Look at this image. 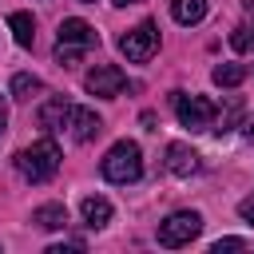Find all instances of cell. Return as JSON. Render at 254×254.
Listing matches in <instances>:
<instances>
[{
    "mask_svg": "<svg viewBox=\"0 0 254 254\" xmlns=\"http://www.w3.org/2000/svg\"><path fill=\"white\" fill-rule=\"evenodd\" d=\"M60 147H56V139L52 135H44V139H36L32 147H24L20 155H16V171L28 179V183H48L56 171H60Z\"/></svg>",
    "mask_w": 254,
    "mask_h": 254,
    "instance_id": "1",
    "label": "cell"
},
{
    "mask_svg": "<svg viewBox=\"0 0 254 254\" xmlns=\"http://www.w3.org/2000/svg\"><path fill=\"white\" fill-rule=\"evenodd\" d=\"M99 171H103V179L107 183H135L139 175H143V151H139V143H131V139H119L107 155H103V163H99Z\"/></svg>",
    "mask_w": 254,
    "mask_h": 254,
    "instance_id": "2",
    "label": "cell"
},
{
    "mask_svg": "<svg viewBox=\"0 0 254 254\" xmlns=\"http://www.w3.org/2000/svg\"><path fill=\"white\" fill-rule=\"evenodd\" d=\"M198 230H202V214H198V210H175V214H167V218L159 222V246L179 250V246H187L190 238H198Z\"/></svg>",
    "mask_w": 254,
    "mask_h": 254,
    "instance_id": "3",
    "label": "cell"
},
{
    "mask_svg": "<svg viewBox=\"0 0 254 254\" xmlns=\"http://www.w3.org/2000/svg\"><path fill=\"white\" fill-rule=\"evenodd\" d=\"M171 103L179 111V123L187 131H210L214 123V103L206 95H183V91H171Z\"/></svg>",
    "mask_w": 254,
    "mask_h": 254,
    "instance_id": "4",
    "label": "cell"
},
{
    "mask_svg": "<svg viewBox=\"0 0 254 254\" xmlns=\"http://www.w3.org/2000/svg\"><path fill=\"white\" fill-rule=\"evenodd\" d=\"M119 52H123L131 64H147V60L159 52V28H155L151 20L135 24L131 32H123V36H119Z\"/></svg>",
    "mask_w": 254,
    "mask_h": 254,
    "instance_id": "5",
    "label": "cell"
},
{
    "mask_svg": "<svg viewBox=\"0 0 254 254\" xmlns=\"http://www.w3.org/2000/svg\"><path fill=\"white\" fill-rule=\"evenodd\" d=\"M83 87H87L91 95H99V99H115V95H123L127 75H123L115 64H99V67H91V71L83 75Z\"/></svg>",
    "mask_w": 254,
    "mask_h": 254,
    "instance_id": "6",
    "label": "cell"
},
{
    "mask_svg": "<svg viewBox=\"0 0 254 254\" xmlns=\"http://www.w3.org/2000/svg\"><path fill=\"white\" fill-rule=\"evenodd\" d=\"M167 171H171L175 179H190V175L202 171V159H198L194 147H187V143H171V147H167Z\"/></svg>",
    "mask_w": 254,
    "mask_h": 254,
    "instance_id": "7",
    "label": "cell"
},
{
    "mask_svg": "<svg viewBox=\"0 0 254 254\" xmlns=\"http://www.w3.org/2000/svg\"><path fill=\"white\" fill-rule=\"evenodd\" d=\"M67 131H71L75 143H87V139H95V135L103 131V119H99L91 107H71V115H67Z\"/></svg>",
    "mask_w": 254,
    "mask_h": 254,
    "instance_id": "8",
    "label": "cell"
},
{
    "mask_svg": "<svg viewBox=\"0 0 254 254\" xmlns=\"http://www.w3.org/2000/svg\"><path fill=\"white\" fill-rule=\"evenodd\" d=\"M60 44H79V48H95L99 44V32L87 24V20H79V16H71V20H64L60 24Z\"/></svg>",
    "mask_w": 254,
    "mask_h": 254,
    "instance_id": "9",
    "label": "cell"
},
{
    "mask_svg": "<svg viewBox=\"0 0 254 254\" xmlns=\"http://www.w3.org/2000/svg\"><path fill=\"white\" fill-rule=\"evenodd\" d=\"M79 214H83V222H87L91 230H103V226L111 222V202H107L103 194H87V198L79 202Z\"/></svg>",
    "mask_w": 254,
    "mask_h": 254,
    "instance_id": "10",
    "label": "cell"
},
{
    "mask_svg": "<svg viewBox=\"0 0 254 254\" xmlns=\"http://www.w3.org/2000/svg\"><path fill=\"white\" fill-rule=\"evenodd\" d=\"M67 115H71V103L67 99H48L40 107V127L44 131H64L67 127Z\"/></svg>",
    "mask_w": 254,
    "mask_h": 254,
    "instance_id": "11",
    "label": "cell"
},
{
    "mask_svg": "<svg viewBox=\"0 0 254 254\" xmlns=\"http://www.w3.org/2000/svg\"><path fill=\"white\" fill-rule=\"evenodd\" d=\"M32 222H36L40 230H64V226H67V206H60V202H44V206L32 210Z\"/></svg>",
    "mask_w": 254,
    "mask_h": 254,
    "instance_id": "12",
    "label": "cell"
},
{
    "mask_svg": "<svg viewBox=\"0 0 254 254\" xmlns=\"http://www.w3.org/2000/svg\"><path fill=\"white\" fill-rule=\"evenodd\" d=\"M8 28H12V40H16L20 48H32V40H36V20H32L28 12H12V16H8Z\"/></svg>",
    "mask_w": 254,
    "mask_h": 254,
    "instance_id": "13",
    "label": "cell"
},
{
    "mask_svg": "<svg viewBox=\"0 0 254 254\" xmlns=\"http://www.w3.org/2000/svg\"><path fill=\"white\" fill-rule=\"evenodd\" d=\"M171 16L179 24H198L206 16V0H171Z\"/></svg>",
    "mask_w": 254,
    "mask_h": 254,
    "instance_id": "14",
    "label": "cell"
},
{
    "mask_svg": "<svg viewBox=\"0 0 254 254\" xmlns=\"http://www.w3.org/2000/svg\"><path fill=\"white\" fill-rule=\"evenodd\" d=\"M40 91H44V83H40L36 75H28V71H16V75H12V99L28 103V99H36Z\"/></svg>",
    "mask_w": 254,
    "mask_h": 254,
    "instance_id": "15",
    "label": "cell"
},
{
    "mask_svg": "<svg viewBox=\"0 0 254 254\" xmlns=\"http://www.w3.org/2000/svg\"><path fill=\"white\" fill-rule=\"evenodd\" d=\"M210 79H214L218 87H238V83L246 79V67H242V64H218V67L210 71Z\"/></svg>",
    "mask_w": 254,
    "mask_h": 254,
    "instance_id": "16",
    "label": "cell"
},
{
    "mask_svg": "<svg viewBox=\"0 0 254 254\" xmlns=\"http://www.w3.org/2000/svg\"><path fill=\"white\" fill-rule=\"evenodd\" d=\"M238 115H242V103L238 99H230L222 111H214V123H210V131H218V135H226V131H234V123H238Z\"/></svg>",
    "mask_w": 254,
    "mask_h": 254,
    "instance_id": "17",
    "label": "cell"
},
{
    "mask_svg": "<svg viewBox=\"0 0 254 254\" xmlns=\"http://www.w3.org/2000/svg\"><path fill=\"white\" fill-rule=\"evenodd\" d=\"M230 44L238 48V52H254V8L246 12V20L230 32Z\"/></svg>",
    "mask_w": 254,
    "mask_h": 254,
    "instance_id": "18",
    "label": "cell"
},
{
    "mask_svg": "<svg viewBox=\"0 0 254 254\" xmlns=\"http://www.w3.org/2000/svg\"><path fill=\"white\" fill-rule=\"evenodd\" d=\"M83 52H87V48H79V44H56V64H60V67H75V64L83 60Z\"/></svg>",
    "mask_w": 254,
    "mask_h": 254,
    "instance_id": "19",
    "label": "cell"
},
{
    "mask_svg": "<svg viewBox=\"0 0 254 254\" xmlns=\"http://www.w3.org/2000/svg\"><path fill=\"white\" fill-rule=\"evenodd\" d=\"M242 246H246L242 238H218V242H214L210 250H214V254H222V250H242Z\"/></svg>",
    "mask_w": 254,
    "mask_h": 254,
    "instance_id": "20",
    "label": "cell"
},
{
    "mask_svg": "<svg viewBox=\"0 0 254 254\" xmlns=\"http://www.w3.org/2000/svg\"><path fill=\"white\" fill-rule=\"evenodd\" d=\"M238 214H242V218H246V222L254 226V194H246V198L238 202Z\"/></svg>",
    "mask_w": 254,
    "mask_h": 254,
    "instance_id": "21",
    "label": "cell"
},
{
    "mask_svg": "<svg viewBox=\"0 0 254 254\" xmlns=\"http://www.w3.org/2000/svg\"><path fill=\"white\" fill-rule=\"evenodd\" d=\"M242 139H246V143H254V115H246V119H242Z\"/></svg>",
    "mask_w": 254,
    "mask_h": 254,
    "instance_id": "22",
    "label": "cell"
},
{
    "mask_svg": "<svg viewBox=\"0 0 254 254\" xmlns=\"http://www.w3.org/2000/svg\"><path fill=\"white\" fill-rule=\"evenodd\" d=\"M4 127H8V107H4V99H0V135H4Z\"/></svg>",
    "mask_w": 254,
    "mask_h": 254,
    "instance_id": "23",
    "label": "cell"
},
{
    "mask_svg": "<svg viewBox=\"0 0 254 254\" xmlns=\"http://www.w3.org/2000/svg\"><path fill=\"white\" fill-rule=\"evenodd\" d=\"M115 4H119V8H127V4H139V0H115Z\"/></svg>",
    "mask_w": 254,
    "mask_h": 254,
    "instance_id": "24",
    "label": "cell"
},
{
    "mask_svg": "<svg viewBox=\"0 0 254 254\" xmlns=\"http://www.w3.org/2000/svg\"><path fill=\"white\" fill-rule=\"evenodd\" d=\"M87 4H91V0H87Z\"/></svg>",
    "mask_w": 254,
    "mask_h": 254,
    "instance_id": "25",
    "label": "cell"
}]
</instances>
